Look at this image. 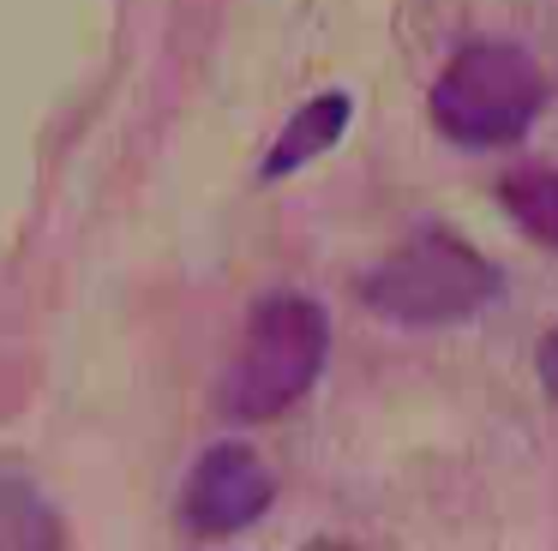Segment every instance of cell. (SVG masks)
Segmentation results:
<instances>
[{"mask_svg":"<svg viewBox=\"0 0 558 551\" xmlns=\"http://www.w3.org/2000/svg\"><path fill=\"white\" fill-rule=\"evenodd\" d=\"M330 359V318L318 299L277 294L246 318V335L234 347L229 371L217 383V407L234 426H265L289 414L306 390L318 383Z\"/></svg>","mask_w":558,"mask_h":551,"instance_id":"obj_1","label":"cell"},{"mask_svg":"<svg viewBox=\"0 0 558 551\" xmlns=\"http://www.w3.org/2000/svg\"><path fill=\"white\" fill-rule=\"evenodd\" d=\"M505 276L493 258L469 246V240L426 228V234L402 240L390 258H378L361 276V299L366 311L402 323V330H445V323L474 318L481 306H493Z\"/></svg>","mask_w":558,"mask_h":551,"instance_id":"obj_2","label":"cell"},{"mask_svg":"<svg viewBox=\"0 0 558 551\" xmlns=\"http://www.w3.org/2000/svg\"><path fill=\"white\" fill-rule=\"evenodd\" d=\"M546 108V72L522 42H469L433 84V126L450 144L498 150L522 138Z\"/></svg>","mask_w":558,"mask_h":551,"instance_id":"obj_3","label":"cell"},{"mask_svg":"<svg viewBox=\"0 0 558 551\" xmlns=\"http://www.w3.org/2000/svg\"><path fill=\"white\" fill-rule=\"evenodd\" d=\"M277 503V474L253 443H210L181 491V527L193 539H234Z\"/></svg>","mask_w":558,"mask_h":551,"instance_id":"obj_4","label":"cell"},{"mask_svg":"<svg viewBox=\"0 0 558 551\" xmlns=\"http://www.w3.org/2000/svg\"><path fill=\"white\" fill-rule=\"evenodd\" d=\"M349 120H354V96H349V90L313 96V102H306L301 114H294L289 126L277 132V144H270V156H265V168H258V174H265V180H289L294 168L318 162L330 144H342Z\"/></svg>","mask_w":558,"mask_h":551,"instance_id":"obj_5","label":"cell"},{"mask_svg":"<svg viewBox=\"0 0 558 551\" xmlns=\"http://www.w3.org/2000/svg\"><path fill=\"white\" fill-rule=\"evenodd\" d=\"M505 216L534 240V246L558 252V174H517L498 186Z\"/></svg>","mask_w":558,"mask_h":551,"instance_id":"obj_6","label":"cell"},{"mask_svg":"<svg viewBox=\"0 0 558 551\" xmlns=\"http://www.w3.org/2000/svg\"><path fill=\"white\" fill-rule=\"evenodd\" d=\"M54 539H61V527H54L49 503L37 498V486L0 467V546H54Z\"/></svg>","mask_w":558,"mask_h":551,"instance_id":"obj_7","label":"cell"},{"mask_svg":"<svg viewBox=\"0 0 558 551\" xmlns=\"http://www.w3.org/2000/svg\"><path fill=\"white\" fill-rule=\"evenodd\" d=\"M541 383H546V395L558 402V323L546 330V342H541Z\"/></svg>","mask_w":558,"mask_h":551,"instance_id":"obj_8","label":"cell"}]
</instances>
